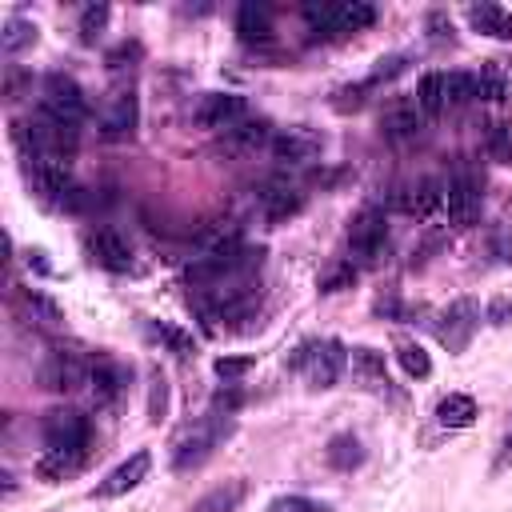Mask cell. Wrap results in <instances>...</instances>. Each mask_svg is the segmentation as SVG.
<instances>
[{"label":"cell","mask_w":512,"mask_h":512,"mask_svg":"<svg viewBox=\"0 0 512 512\" xmlns=\"http://www.w3.org/2000/svg\"><path fill=\"white\" fill-rule=\"evenodd\" d=\"M232 432V416L228 412H208V416H200L196 424H188L180 436H176V444H172V468L176 472H188V468H200L216 448H220V440Z\"/></svg>","instance_id":"cell-1"},{"label":"cell","mask_w":512,"mask_h":512,"mask_svg":"<svg viewBox=\"0 0 512 512\" xmlns=\"http://www.w3.org/2000/svg\"><path fill=\"white\" fill-rule=\"evenodd\" d=\"M304 20L312 36H348L364 32L376 20V8L364 0H336V4H304Z\"/></svg>","instance_id":"cell-2"},{"label":"cell","mask_w":512,"mask_h":512,"mask_svg":"<svg viewBox=\"0 0 512 512\" xmlns=\"http://www.w3.org/2000/svg\"><path fill=\"white\" fill-rule=\"evenodd\" d=\"M40 112H48L52 120H60L68 128H80L84 116H88V96L72 76L48 72L44 84H40Z\"/></svg>","instance_id":"cell-3"},{"label":"cell","mask_w":512,"mask_h":512,"mask_svg":"<svg viewBox=\"0 0 512 512\" xmlns=\"http://www.w3.org/2000/svg\"><path fill=\"white\" fill-rule=\"evenodd\" d=\"M292 368L304 372L312 388H332L344 368V348L336 340H304L292 356Z\"/></svg>","instance_id":"cell-4"},{"label":"cell","mask_w":512,"mask_h":512,"mask_svg":"<svg viewBox=\"0 0 512 512\" xmlns=\"http://www.w3.org/2000/svg\"><path fill=\"white\" fill-rule=\"evenodd\" d=\"M388 248V224H384V212L380 208H364L352 216L348 224V260L352 264H380Z\"/></svg>","instance_id":"cell-5"},{"label":"cell","mask_w":512,"mask_h":512,"mask_svg":"<svg viewBox=\"0 0 512 512\" xmlns=\"http://www.w3.org/2000/svg\"><path fill=\"white\" fill-rule=\"evenodd\" d=\"M320 148H324V136L316 128H308V124L280 128L272 136V144H268V152H272V160L280 168H304V164H312L320 156Z\"/></svg>","instance_id":"cell-6"},{"label":"cell","mask_w":512,"mask_h":512,"mask_svg":"<svg viewBox=\"0 0 512 512\" xmlns=\"http://www.w3.org/2000/svg\"><path fill=\"white\" fill-rule=\"evenodd\" d=\"M476 328H480V304H476L472 296L452 300V304L440 312V320H436V336H440V344H444L448 352H464L468 340L476 336Z\"/></svg>","instance_id":"cell-7"},{"label":"cell","mask_w":512,"mask_h":512,"mask_svg":"<svg viewBox=\"0 0 512 512\" xmlns=\"http://www.w3.org/2000/svg\"><path fill=\"white\" fill-rule=\"evenodd\" d=\"M480 204H484V184L472 176V172H452L448 184H444V208H448V220L456 228H468L476 216H480Z\"/></svg>","instance_id":"cell-8"},{"label":"cell","mask_w":512,"mask_h":512,"mask_svg":"<svg viewBox=\"0 0 512 512\" xmlns=\"http://www.w3.org/2000/svg\"><path fill=\"white\" fill-rule=\"evenodd\" d=\"M40 384L48 392H64L68 396V392H76V388L88 384V360L76 356V352H68V348H52L44 356V364H40Z\"/></svg>","instance_id":"cell-9"},{"label":"cell","mask_w":512,"mask_h":512,"mask_svg":"<svg viewBox=\"0 0 512 512\" xmlns=\"http://www.w3.org/2000/svg\"><path fill=\"white\" fill-rule=\"evenodd\" d=\"M192 116H196L200 128L228 132V128H236V124L248 116V104H244V96H236V92H204V96L196 100Z\"/></svg>","instance_id":"cell-10"},{"label":"cell","mask_w":512,"mask_h":512,"mask_svg":"<svg viewBox=\"0 0 512 512\" xmlns=\"http://www.w3.org/2000/svg\"><path fill=\"white\" fill-rule=\"evenodd\" d=\"M40 432H44L48 448H88V440H92V424L76 408H52L44 416Z\"/></svg>","instance_id":"cell-11"},{"label":"cell","mask_w":512,"mask_h":512,"mask_svg":"<svg viewBox=\"0 0 512 512\" xmlns=\"http://www.w3.org/2000/svg\"><path fill=\"white\" fill-rule=\"evenodd\" d=\"M136 120H140V104H136V92L132 88H116L100 112V132L108 140H128L136 132Z\"/></svg>","instance_id":"cell-12"},{"label":"cell","mask_w":512,"mask_h":512,"mask_svg":"<svg viewBox=\"0 0 512 512\" xmlns=\"http://www.w3.org/2000/svg\"><path fill=\"white\" fill-rule=\"evenodd\" d=\"M380 132H384V140H392V144H412V140L424 132V112H420V104H416V100H396V104H388L384 116H380Z\"/></svg>","instance_id":"cell-13"},{"label":"cell","mask_w":512,"mask_h":512,"mask_svg":"<svg viewBox=\"0 0 512 512\" xmlns=\"http://www.w3.org/2000/svg\"><path fill=\"white\" fill-rule=\"evenodd\" d=\"M388 204H392L396 212H404V216H428L432 208L444 204V184H436V180H412V184H400V188H392Z\"/></svg>","instance_id":"cell-14"},{"label":"cell","mask_w":512,"mask_h":512,"mask_svg":"<svg viewBox=\"0 0 512 512\" xmlns=\"http://www.w3.org/2000/svg\"><path fill=\"white\" fill-rule=\"evenodd\" d=\"M128 388V368L108 360V356H96L88 360V392L96 396V404H112L120 400V392Z\"/></svg>","instance_id":"cell-15"},{"label":"cell","mask_w":512,"mask_h":512,"mask_svg":"<svg viewBox=\"0 0 512 512\" xmlns=\"http://www.w3.org/2000/svg\"><path fill=\"white\" fill-rule=\"evenodd\" d=\"M148 468H152V456L148 452H132L124 464H116L100 484H96V496H104V500H112V496H124V492H132L144 476H148Z\"/></svg>","instance_id":"cell-16"},{"label":"cell","mask_w":512,"mask_h":512,"mask_svg":"<svg viewBox=\"0 0 512 512\" xmlns=\"http://www.w3.org/2000/svg\"><path fill=\"white\" fill-rule=\"evenodd\" d=\"M256 204H260V212L268 220H288V216H296L304 208V196L288 180H268V184L256 188Z\"/></svg>","instance_id":"cell-17"},{"label":"cell","mask_w":512,"mask_h":512,"mask_svg":"<svg viewBox=\"0 0 512 512\" xmlns=\"http://www.w3.org/2000/svg\"><path fill=\"white\" fill-rule=\"evenodd\" d=\"M88 252H92V260H96L100 268H108V272H128V268H132V248H128V240H124L120 232H112V228L92 232V236H88Z\"/></svg>","instance_id":"cell-18"},{"label":"cell","mask_w":512,"mask_h":512,"mask_svg":"<svg viewBox=\"0 0 512 512\" xmlns=\"http://www.w3.org/2000/svg\"><path fill=\"white\" fill-rule=\"evenodd\" d=\"M84 464H88V448H48V452L36 460V472H40L44 480H68V476H76Z\"/></svg>","instance_id":"cell-19"},{"label":"cell","mask_w":512,"mask_h":512,"mask_svg":"<svg viewBox=\"0 0 512 512\" xmlns=\"http://www.w3.org/2000/svg\"><path fill=\"white\" fill-rule=\"evenodd\" d=\"M236 32L244 44H268L272 40V12L264 4H240L236 8Z\"/></svg>","instance_id":"cell-20"},{"label":"cell","mask_w":512,"mask_h":512,"mask_svg":"<svg viewBox=\"0 0 512 512\" xmlns=\"http://www.w3.org/2000/svg\"><path fill=\"white\" fill-rule=\"evenodd\" d=\"M464 16H468V24L476 32H484L492 40H512V12L508 8H500V4H472Z\"/></svg>","instance_id":"cell-21"},{"label":"cell","mask_w":512,"mask_h":512,"mask_svg":"<svg viewBox=\"0 0 512 512\" xmlns=\"http://www.w3.org/2000/svg\"><path fill=\"white\" fill-rule=\"evenodd\" d=\"M272 136H276V132H272V124H268V120H260V116H256V120H252V116H244L236 128H228V132H224V144H228V148H236V152H256L260 144H272Z\"/></svg>","instance_id":"cell-22"},{"label":"cell","mask_w":512,"mask_h":512,"mask_svg":"<svg viewBox=\"0 0 512 512\" xmlns=\"http://www.w3.org/2000/svg\"><path fill=\"white\" fill-rule=\"evenodd\" d=\"M244 496H248V484L244 480H224L212 492H204L188 512H236L244 504Z\"/></svg>","instance_id":"cell-23"},{"label":"cell","mask_w":512,"mask_h":512,"mask_svg":"<svg viewBox=\"0 0 512 512\" xmlns=\"http://www.w3.org/2000/svg\"><path fill=\"white\" fill-rule=\"evenodd\" d=\"M324 460H328V468H336V472H352V468L364 464V444H360L352 432H340V436L328 440Z\"/></svg>","instance_id":"cell-24"},{"label":"cell","mask_w":512,"mask_h":512,"mask_svg":"<svg viewBox=\"0 0 512 512\" xmlns=\"http://www.w3.org/2000/svg\"><path fill=\"white\" fill-rule=\"evenodd\" d=\"M416 104L424 116H436L448 108V72H428L416 84Z\"/></svg>","instance_id":"cell-25"},{"label":"cell","mask_w":512,"mask_h":512,"mask_svg":"<svg viewBox=\"0 0 512 512\" xmlns=\"http://www.w3.org/2000/svg\"><path fill=\"white\" fill-rule=\"evenodd\" d=\"M476 416H480V408H476V400L464 396V392H452V396H444V400L436 404V420H440L444 428H468Z\"/></svg>","instance_id":"cell-26"},{"label":"cell","mask_w":512,"mask_h":512,"mask_svg":"<svg viewBox=\"0 0 512 512\" xmlns=\"http://www.w3.org/2000/svg\"><path fill=\"white\" fill-rule=\"evenodd\" d=\"M32 44H36V24H28V20H20V16H8L4 28H0V48H4V56H16V52H24V48H32Z\"/></svg>","instance_id":"cell-27"},{"label":"cell","mask_w":512,"mask_h":512,"mask_svg":"<svg viewBox=\"0 0 512 512\" xmlns=\"http://www.w3.org/2000/svg\"><path fill=\"white\" fill-rule=\"evenodd\" d=\"M152 336L172 352V356H180V360H188L192 352H196V340H192V332H184V328H176V324H152Z\"/></svg>","instance_id":"cell-28"},{"label":"cell","mask_w":512,"mask_h":512,"mask_svg":"<svg viewBox=\"0 0 512 512\" xmlns=\"http://www.w3.org/2000/svg\"><path fill=\"white\" fill-rule=\"evenodd\" d=\"M480 100V76L476 72H448V104Z\"/></svg>","instance_id":"cell-29"},{"label":"cell","mask_w":512,"mask_h":512,"mask_svg":"<svg viewBox=\"0 0 512 512\" xmlns=\"http://www.w3.org/2000/svg\"><path fill=\"white\" fill-rule=\"evenodd\" d=\"M352 364H356V372H360L368 384H388V380H384V356H380L376 348H352Z\"/></svg>","instance_id":"cell-30"},{"label":"cell","mask_w":512,"mask_h":512,"mask_svg":"<svg viewBox=\"0 0 512 512\" xmlns=\"http://www.w3.org/2000/svg\"><path fill=\"white\" fill-rule=\"evenodd\" d=\"M396 360H400V368H404L408 376H416V380H424V376L432 372V360H428V352H424L420 344H400V348H396Z\"/></svg>","instance_id":"cell-31"},{"label":"cell","mask_w":512,"mask_h":512,"mask_svg":"<svg viewBox=\"0 0 512 512\" xmlns=\"http://www.w3.org/2000/svg\"><path fill=\"white\" fill-rule=\"evenodd\" d=\"M108 16H112L108 4H92V8H84V16H80V40H84V44H96V36L104 32Z\"/></svg>","instance_id":"cell-32"},{"label":"cell","mask_w":512,"mask_h":512,"mask_svg":"<svg viewBox=\"0 0 512 512\" xmlns=\"http://www.w3.org/2000/svg\"><path fill=\"white\" fill-rule=\"evenodd\" d=\"M488 152L500 164H512V124H504V120L488 124Z\"/></svg>","instance_id":"cell-33"},{"label":"cell","mask_w":512,"mask_h":512,"mask_svg":"<svg viewBox=\"0 0 512 512\" xmlns=\"http://www.w3.org/2000/svg\"><path fill=\"white\" fill-rule=\"evenodd\" d=\"M264 512H332V508L320 504V500H312V496H296V492H292V496H276Z\"/></svg>","instance_id":"cell-34"},{"label":"cell","mask_w":512,"mask_h":512,"mask_svg":"<svg viewBox=\"0 0 512 512\" xmlns=\"http://www.w3.org/2000/svg\"><path fill=\"white\" fill-rule=\"evenodd\" d=\"M352 280H356V264L344 260V264H336V268H328V272L320 276V292H340V288H348Z\"/></svg>","instance_id":"cell-35"},{"label":"cell","mask_w":512,"mask_h":512,"mask_svg":"<svg viewBox=\"0 0 512 512\" xmlns=\"http://www.w3.org/2000/svg\"><path fill=\"white\" fill-rule=\"evenodd\" d=\"M476 76H480V100H504L508 96V84H504V76L496 68H484Z\"/></svg>","instance_id":"cell-36"},{"label":"cell","mask_w":512,"mask_h":512,"mask_svg":"<svg viewBox=\"0 0 512 512\" xmlns=\"http://www.w3.org/2000/svg\"><path fill=\"white\" fill-rule=\"evenodd\" d=\"M164 404H168V384L160 372H152V396H148V420H160L164 416Z\"/></svg>","instance_id":"cell-37"},{"label":"cell","mask_w":512,"mask_h":512,"mask_svg":"<svg viewBox=\"0 0 512 512\" xmlns=\"http://www.w3.org/2000/svg\"><path fill=\"white\" fill-rule=\"evenodd\" d=\"M28 312H36L40 324H56V320H60V308H56L52 300H44L40 292H28Z\"/></svg>","instance_id":"cell-38"},{"label":"cell","mask_w":512,"mask_h":512,"mask_svg":"<svg viewBox=\"0 0 512 512\" xmlns=\"http://www.w3.org/2000/svg\"><path fill=\"white\" fill-rule=\"evenodd\" d=\"M132 60H140V44H120L116 52H108V68H112V72L132 68Z\"/></svg>","instance_id":"cell-39"},{"label":"cell","mask_w":512,"mask_h":512,"mask_svg":"<svg viewBox=\"0 0 512 512\" xmlns=\"http://www.w3.org/2000/svg\"><path fill=\"white\" fill-rule=\"evenodd\" d=\"M512 468V424H508V432H504V440H500V452H496V460H492V476H500V472H508Z\"/></svg>","instance_id":"cell-40"},{"label":"cell","mask_w":512,"mask_h":512,"mask_svg":"<svg viewBox=\"0 0 512 512\" xmlns=\"http://www.w3.org/2000/svg\"><path fill=\"white\" fill-rule=\"evenodd\" d=\"M248 364H252L248 356H240V360H216V376H224V384H232Z\"/></svg>","instance_id":"cell-41"},{"label":"cell","mask_w":512,"mask_h":512,"mask_svg":"<svg viewBox=\"0 0 512 512\" xmlns=\"http://www.w3.org/2000/svg\"><path fill=\"white\" fill-rule=\"evenodd\" d=\"M488 320H492V324H508V320H512V300H508V296H496V300L488 304Z\"/></svg>","instance_id":"cell-42"}]
</instances>
